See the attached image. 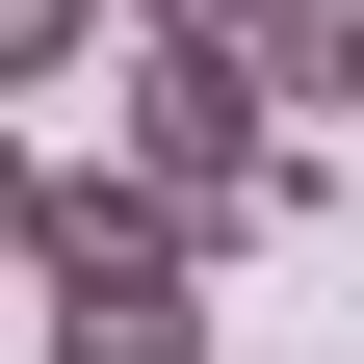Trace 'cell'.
<instances>
[{"label": "cell", "instance_id": "1", "mask_svg": "<svg viewBox=\"0 0 364 364\" xmlns=\"http://www.w3.org/2000/svg\"><path fill=\"white\" fill-rule=\"evenodd\" d=\"M130 182H156L182 235L235 260L260 208H287V78H260L235 26H130Z\"/></svg>", "mask_w": 364, "mask_h": 364}, {"label": "cell", "instance_id": "2", "mask_svg": "<svg viewBox=\"0 0 364 364\" xmlns=\"http://www.w3.org/2000/svg\"><path fill=\"white\" fill-rule=\"evenodd\" d=\"M0 208H26V260H53V312H130V287H182V260H208V235L156 208V182H78V156H26Z\"/></svg>", "mask_w": 364, "mask_h": 364}, {"label": "cell", "instance_id": "3", "mask_svg": "<svg viewBox=\"0 0 364 364\" xmlns=\"http://www.w3.org/2000/svg\"><path fill=\"white\" fill-rule=\"evenodd\" d=\"M260 78H287V105H364V0H287V26H260Z\"/></svg>", "mask_w": 364, "mask_h": 364}, {"label": "cell", "instance_id": "4", "mask_svg": "<svg viewBox=\"0 0 364 364\" xmlns=\"http://www.w3.org/2000/svg\"><path fill=\"white\" fill-rule=\"evenodd\" d=\"M53 364H208V312H182V287H130V312H53Z\"/></svg>", "mask_w": 364, "mask_h": 364}, {"label": "cell", "instance_id": "5", "mask_svg": "<svg viewBox=\"0 0 364 364\" xmlns=\"http://www.w3.org/2000/svg\"><path fill=\"white\" fill-rule=\"evenodd\" d=\"M105 26H130V0H0V78H78Z\"/></svg>", "mask_w": 364, "mask_h": 364}, {"label": "cell", "instance_id": "6", "mask_svg": "<svg viewBox=\"0 0 364 364\" xmlns=\"http://www.w3.org/2000/svg\"><path fill=\"white\" fill-rule=\"evenodd\" d=\"M130 26H235V53H260V26H287V0H130Z\"/></svg>", "mask_w": 364, "mask_h": 364}]
</instances>
